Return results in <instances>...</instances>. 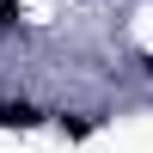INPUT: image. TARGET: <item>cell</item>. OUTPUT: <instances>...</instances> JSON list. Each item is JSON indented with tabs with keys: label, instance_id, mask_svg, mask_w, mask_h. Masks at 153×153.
I'll list each match as a JSON object with an SVG mask.
<instances>
[{
	"label": "cell",
	"instance_id": "2",
	"mask_svg": "<svg viewBox=\"0 0 153 153\" xmlns=\"http://www.w3.org/2000/svg\"><path fill=\"white\" fill-rule=\"evenodd\" d=\"M61 129L80 141V135H92V129H98V117H61Z\"/></svg>",
	"mask_w": 153,
	"mask_h": 153
},
{
	"label": "cell",
	"instance_id": "1",
	"mask_svg": "<svg viewBox=\"0 0 153 153\" xmlns=\"http://www.w3.org/2000/svg\"><path fill=\"white\" fill-rule=\"evenodd\" d=\"M43 123V110L25 104V98H0V129H37Z\"/></svg>",
	"mask_w": 153,
	"mask_h": 153
},
{
	"label": "cell",
	"instance_id": "3",
	"mask_svg": "<svg viewBox=\"0 0 153 153\" xmlns=\"http://www.w3.org/2000/svg\"><path fill=\"white\" fill-rule=\"evenodd\" d=\"M6 25H19V0H0V31Z\"/></svg>",
	"mask_w": 153,
	"mask_h": 153
}]
</instances>
